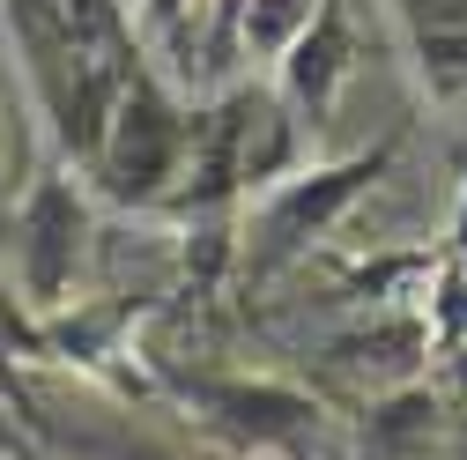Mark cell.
Returning <instances> with one entry per match:
<instances>
[{"instance_id":"obj_10","label":"cell","mask_w":467,"mask_h":460,"mask_svg":"<svg viewBox=\"0 0 467 460\" xmlns=\"http://www.w3.org/2000/svg\"><path fill=\"white\" fill-rule=\"evenodd\" d=\"M452 453L467 460V409H460V431H452Z\"/></svg>"},{"instance_id":"obj_6","label":"cell","mask_w":467,"mask_h":460,"mask_svg":"<svg viewBox=\"0 0 467 460\" xmlns=\"http://www.w3.org/2000/svg\"><path fill=\"white\" fill-rule=\"evenodd\" d=\"M297 23H312V0H260L253 23H245V37H253V52H275V45H289Z\"/></svg>"},{"instance_id":"obj_3","label":"cell","mask_w":467,"mask_h":460,"mask_svg":"<svg viewBox=\"0 0 467 460\" xmlns=\"http://www.w3.org/2000/svg\"><path fill=\"white\" fill-rule=\"evenodd\" d=\"M386 171V149H371V156H348V163H334V171H305V179H289V186H275V201L260 208V267H275V260H289L312 230H327L348 201H357L371 179Z\"/></svg>"},{"instance_id":"obj_7","label":"cell","mask_w":467,"mask_h":460,"mask_svg":"<svg viewBox=\"0 0 467 460\" xmlns=\"http://www.w3.org/2000/svg\"><path fill=\"white\" fill-rule=\"evenodd\" d=\"M423 45V68L438 82H467V30H438V37H416Z\"/></svg>"},{"instance_id":"obj_1","label":"cell","mask_w":467,"mask_h":460,"mask_svg":"<svg viewBox=\"0 0 467 460\" xmlns=\"http://www.w3.org/2000/svg\"><path fill=\"white\" fill-rule=\"evenodd\" d=\"M179 149H186V120L141 82V89H127L119 111L104 120V134H97V171H104V186L119 193V201H149V193H163L171 171H179Z\"/></svg>"},{"instance_id":"obj_5","label":"cell","mask_w":467,"mask_h":460,"mask_svg":"<svg viewBox=\"0 0 467 460\" xmlns=\"http://www.w3.org/2000/svg\"><path fill=\"white\" fill-rule=\"evenodd\" d=\"M341 75H348V23H341V8L327 0V8L305 23V37L289 45V89H297L305 111H327L334 89H341Z\"/></svg>"},{"instance_id":"obj_8","label":"cell","mask_w":467,"mask_h":460,"mask_svg":"<svg viewBox=\"0 0 467 460\" xmlns=\"http://www.w3.org/2000/svg\"><path fill=\"white\" fill-rule=\"evenodd\" d=\"M416 37H438V30H467V0H400Z\"/></svg>"},{"instance_id":"obj_2","label":"cell","mask_w":467,"mask_h":460,"mask_svg":"<svg viewBox=\"0 0 467 460\" xmlns=\"http://www.w3.org/2000/svg\"><path fill=\"white\" fill-rule=\"evenodd\" d=\"M82 238H89V215H82L75 186L60 179V171H45V179L30 186V201H23V215H16V267H23V290L37 305L67 298Z\"/></svg>"},{"instance_id":"obj_4","label":"cell","mask_w":467,"mask_h":460,"mask_svg":"<svg viewBox=\"0 0 467 460\" xmlns=\"http://www.w3.org/2000/svg\"><path fill=\"white\" fill-rule=\"evenodd\" d=\"M215 423L230 438H245L253 453H297L319 438V409L305 393H289V386H223L215 401Z\"/></svg>"},{"instance_id":"obj_9","label":"cell","mask_w":467,"mask_h":460,"mask_svg":"<svg viewBox=\"0 0 467 460\" xmlns=\"http://www.w3.org/2000/svg\"><path fill=\"white\" fill-rule=\"evenodd\" d=\"M445 379H452V401H460V409H467V350H460V341H452V350H445Z\"/></svg>"}]
</instances>
